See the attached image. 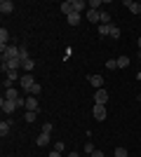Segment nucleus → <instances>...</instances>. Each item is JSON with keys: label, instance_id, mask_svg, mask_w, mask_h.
Listing matches in <instances>:
<instances>
[{"label": "nucleus", "instance_id": "nucleus-4", "mask_svg": "<svg viewBox=\"0 0 141 157\" xmlns=\"http://www.w3.org/2000/svg\"><path fill=\"white\" fill-rule=\"evenodd\" d=\"M0 108H2L5 115H10V113H14L19 105H17V101H7V98H2V101H0Z\"/></svg>", "mask_w": 141, "mask_h": 157}, {"label": "nucleus", "instance_id": "nucleus-28", "mask_svg": "<svg viewBox=\"0 0 141 157\" xmlns=\"http://www.w3.org/2000/svg\"><path fill=\"white\" fill-rule=\"evenodd\" d=\"M101 24H111V14L106 10H101Z\"/></svg>", "mask_w": 141, "mask_h": 157}, {"label": "nucleus", "instance_id": "nucleus-15", "mask_svg": "<svg viewBox=\"0 0 141 157\" xmlns=\"http://www.w3.org/2000/svg\"><path fill=\"white\" fill-rule=\"evenodd\" d=\"M66 21L71 24V26H78V24H80V12H73V14H68V17H66Z\"/></svg>", "mask_w": 141, "mask_h": 157}, {"label": "nucleus", "instance_id": "nucleus-6", "mask_svg": "<svg viewBox=\"0 0 141 157\" xmlns=\"http://www.w3.org/2000/svg\"><path fill=\"white\" fill-rule=\"evenodd\" d=\"M87 82L94 87V89H104V78H101V75H89Z\"/></svg>", "mask_w": 141, "mask_h": 157}, {"label": "nucleus", "instance_id": "nucleus-7", "mask_svg": "<svg viewBox=\"0 0 141 157\" xmlns=\"http://www.w3.org/2000/svg\"><path fill=\"white\" fill-rule=\"evenodd\" d=\"M2 98H7V101H19V98H21V94H19V89L10 87V89H5V96H2Z\"/></svg>", "mask_w": 141, "mask_h": 157}, {"label": "nucleus", "instance_id": "nucleus-14", "mask_svg": "<svg viewBox=\"0 0 141 157\" xmlns=\"http://www.w3.org/2000/svg\"><path fill=\"white\" fill-rule=\"evenodd\" d=\"M61 14H73V0H66V2H61Z\"/></svg>", "mask_w": 141, "mask_h": 157}, {"label": "nucleus", "instance_id": "nucleus-35", "mask_svg": "<svg viewBox=\"0 0 141 157\" xmlns=\"http://www.w3.org/2000/svg\"><path fill=\"white\" fill-rule=\"evenodd\" d=\"M66 157H80V155H78V152H68Z\"/></svg>", "mask_w": 141, "mask_h": 157}, {"label": "nucleus", "instance_id": "nucleus-26", "mask_svg": "<svg viewBox=\"0 0 141 157\" xmlns=\"http://www.w3.org/2000/svg\"><path fill=\"white\" fill-rule=\"evenodd\" d=\"M40 92H42V87L38 85V82H35V85L31 87V92H28V94H31V96H38V94H40Z\"/></svg>", "mask_w": 141, "mask_h": 157}, {"label": "nucleus", "instance_id": "nucleus-34", "mask_svg": "<svg viewBox=\"0 0 141 157\" xmlns=\"http://www.w3.org/2000/svg\"><path fill=\"white\" fill-rule=\"evenodd\" d=\"M47 157H61V152H57V150H52V152H49V155H47Z\"/></svg>", "mask_w": 141, "mask_h": 157}, {"label": "nucleus", "instance_id": "nucleus-32", "mask_svg": "<svg viewBox=\"0 0 141 157\" xmlns=\"http://www.w3.org/2000/svg\"><path fill=\"white\" fill-rule=\"evenodd\" d=\"M94 150H96V148H94V143H87V145H85V152H87V155H92Z\"/></svg>", "mask_w": 141, "mask_h": 157}, {"label": "nucleus", "instance_id": "nucleus-11", "mask_svg": "<svg viewBox=\"0 0 141 157\" xmlns=\"http://www.w3.org/2000/svg\"><path fill=\"white\" fill-rule=\"evenodd\" d=\"M26 110H35V113H38V98L31 96V94L26 96Z\"/></svg>", "mask_w": 141, "mask_h": 157}, {"label": "nucleus", "instance_id": "nucleus-22", "mask_svg": "<svg viewBox=\"0 0 141 157\" xmlns=\"http://www.w3.org/2000/svg\"><path fill=\"white\" fill-rule=\"evenodd\" d=\"M120 28H118V26H115V24H111V33H108V35H111V38H115V40H118V38H120Z\"/></svg>", "mask_w": 141, "mask_h": 157}, {"label": "nucleus", "instance_id": "nucleus-16", "mask_svg": "<svg viewBox=\"0 0 141 157\" xmlns=\"http://www.w3.org/2000/svg\"><path fill=\"white\" fill-rule=\"evenodd\" d=\"M21 68H24V73H31V71L35 68V61H33V59H26L24 63H21Z\"/></svg>", "mask_w": 141, "mask_h": 157}, {"label": "nucleus", "instance_id": "nucleus-1", "mask_svg": "<svg viewBox=\"0 0 141 157\" xmlns=\"http://www.w3.org/2000/svg\"><path fill=\"white\" fill-rule=\"evenodd\" d=\"M0 52H2V59H5V61L19 59V47H17V45H7L5 49H0Z\"/></svg>", "mask_w": 141, "mask_h": 157}, {"label": "nucleus", "instance_id": "nucleus-27", "mask_svg": "<svg viewBox=\"0 0 141 157\" xmlns=\"http://www.w3.org/2000/svg\"><path fill=\"white\" fill-rule=\"evenodd\" d=\"M106 68H108V71H115V68H118V59H108L106 61Z\"/></svg>", "mask_w": 141, "mask_h": 157}, {"label": "nucleus", "instance_id": "nucleus-33", "mask_svg": "<svg viewBox=\"0 0 141 157\" xmlns=\"http://www.w3.org/2000/svg\"><path fill=\"white\" fill-rule=\"evenodd\" d=\"M92 157H106V155H104L101 150H94V152H92Z\"/></svg>", "mask_w": 141, "mask_h": 157}, {"label": "nucleus", "instance_id": "nucleus-9", "mask_svg": "<svg viewBox=\"0 0 141 157\" xmlns=\"http://www.w3.org/2000/svg\"><path fill=\"white\" fill-rule=\"evenodd\" d=\"M122 5L129 7V12H132V14H141V2H132V0H125Z\"/></svg>", "mask_w": 141, "mask_h": 157}, {"label": "nucleus", "instance_id": "nucleus-36", "mask_svg": "<svg viewBox=\"0 0 141 157\" xmlns=\"http://www.w3.org/2000/svg\"><path fill=\"white\" fill-rule=\"evenodd\" d=\"M136 45H139V52H141V38H139V40H136Z\"/></svg>", "mask_w": 141, "mask_h": 157}, {"label": "nucleus", "instance_id": "nucleus-2", "mask_svg": "<svg viewBox=\"0 0 141 157\" xmlns=\"http://www.w3.org/2000/svg\"><path fill=\"white\" fill-rule=\"evenodd\" d=\"M94 120H99V122H104V120L108 117V110H106V105H99V103H94V110H92Z\"/></svg>", "mask_w": 141, "mask_h": 157}, {"label": "nucleus", "instance_id": "nucleus-30", "mask_svg": "<svg viewBox=\"0 0 141 157\" xmlns=\"http://www.w3.org/2000/svg\"><path fill=\"white\" fill-rule=\"evenodd\" d=\"M54 150H57V152H64V150H66L64 141H57V143H54Z\"/></svg>", "mask_w": 141, "mask_h": 157}, {"label": "nucleus", "instance_id": "nucleus-17", "mask_svg": "<svg viewBox=\"0 0 141 157\" xmlns=\"http://www.w3.org/2000/svg\"><path fill=\"white\" fill-rule=\"evenodd\" d=\"M85 7H87V2H85V0H73V12H82Z\"/></svg>", "mask_w": 141, "mask_h": 157}, {"label": "nucleus", "instance_id": "nucleus-24", "mask_svg": "<svg viewBox=\"0 0 141 157\" xmlns=\"http://www.w3.org/2000/svg\"><path fill=\"white\" fill-rule=\"evenodd\" d=\"M129 66V56H118V68H127Z\"/></svg>", "mask_w": 141, "mask_h": 157}, {"label": "nucleus", "instance_id": "nucleus-23", "mask_svg": "<svg viewBox=\"0 0 141 157\" xmlns=\"http://www.w3.org/2000/svg\"><path fill=\"white\" fill-rule=\"evenodd\" d=\"M19 59H21V61L31 59V56H28V49H26V45H21V47H19Z\"/></svg>", "mask_w": 141, "mask_h": 157}, {"label": "nucleus", "instance_id": "nucleus-10", "mask_svg": "<svg viewBox=\"0 0 141 157\" xmlns=\"http://www.w3.org/2000/svg\"><path fill=\"white\" fill-rule=\"evenodd\" d=\"M87 21L99 24V21H101V12H99V10H87Z\"/></svg>", "mask_w": 141, "mask_h": 157}, {"label": "nucleus", "instance_id": "nucleus-29", "mask_svg": "<svg viewBox=\"0 0 141 157\" xmlns=\"http://www.w3.org/2000/svg\"><path fill=\"white\" fill-rule=\"evenodd\" d=\"M115 157H129V152L125 148H115Z\"/></svg>", "mask_w": 141, "mask_h": 157}, {"label": "nucleus", "instance_id": "nucleus-20", "mask_svg": "<svg viewBox=\"0 0 141 157\" xmlns=\"http://www.w3.org/2000/svg\"><path fill=\"white\" fill-rule=\"evenodd\" d=\"M35 117H38V113H35V110H26V113H24V120H26V122H35Z\"/></svg>", "mask_w": 141, "mask_h": 157}, {"label": "nucleus", "instance_id": "nucleus-3", "mask_svg": "<svg viewBox=\"0 0 141 157\" xmlns=\"http://www.w3.org/2000/svg\"><path fill=\"white\" fill-rule=\"evenodd\" d=\"M19 85L24 87V92H31V87L35 85L33 75H31V73H24V75H21V80H19Z\"/></svg>", "mask_w": 141, "mask_h": 157}, {"label": "nucleus", "instance_id": "nucleus-12", "mask_svg": "<svg viewBox=\"0 0 141 157\" xmlns=\"http://www.w3.org/2000/svg\"><path fill=\"white\" fill-rule=\"evenodd\" d=\"M35 145H38V148H45V145H49V134H42V131H40V136L35 138Z\"/></svg>", "mask_w": 141, "mask_h": 157}, {"label": "nucleus", "instance_id": "nucleus-8", "mask_svg": "<svg viewBox=\"0 0 141 157\" xmlns=\"http://www.w3.org/2000/svg\"><path fill=\"white\" fill-rule=\"evenodd\" d=\"M0 12L2 14H12L14 12V2L12 0H0Z\"/></svg>", "mask_w": 141, "mask_h": 157}, {"label": "nucleus", "instance_id": "nucleus-19", "mask_svg": "<svg viewBox=\"0 0 141 157\" xmlns=\"http://www.w3.org/2000/svg\"><path fill=\"white\" fill-rule=\"evenodd\" d=\"M108 33H111V24H101V26H99V35H101V38H106Z\"/></svg>", "mask_w": 141, "mask_h": 157}, {"label": "nucleus", "instance_id": "nucleus-31", "mask_svg": "<svg viewBox=\"0 0 141 157\" xmlns=\"http://www.w3.org/2000/svg\"><path fill=\"white\" fill-rule=\"evenodd\" d=\"M42 134H52V122H45V124H42Z\"/></svg>", "mask_w": 141, "mask_h": 157}, {"label": "nucleus", "instance_id": "nucleus-18", "mask_svg": "<svg viewBox=\"0 0 141 157\" xmlns=\"http://www.w3.org/2000/svg\"><path fill=\"white\" fill-rule=\"evenodd\" d=\"M7 80H10V82H19V80H21L19 71H10V73H7Z\"/></svg>", "mask_w": 141, "mask_h": 157}, {"label": "nucleus", "instance_id": "nucleus-13", "mask_svg": "<svg viewBox=\"0 0 141 157\" xmlns=\"http://www.w3.org/2000/svg\"><path fill=\"white\" fill-rule=\"evenodd\" d=\"M7 42H10V33H7V28H0V49H5Z\"/></svg>", "mask_w": 141, "mask_h": 157}, {"label": "nucleus", "instance_id": "nucleus-21", "mask_svg": "<svg viewBox=\"0 0 141 157\" xmlns=\"http://www.w3.org/2000/svg\"><path fill=\"white\" fill-rule=\"evenodd\" d=\"M0 134H2V136H7V134H10V122H7V120H2V122H0Z\"/></svg>", "mask_w": 141, "mask_h": 157}, {"label": "nucleus", "instance_id": "nucleus-25", "mask_svg": "<svg viewBox=\"0 0 141 157\" xmlns=\"http://www.w3.org/2000/svg\"><path fill=\"white\" fill-rule=\"evenodd\" d=\"M87 7H89V10H99V12H101V0H89Z\"/></svg>", "mask_w": 141, "mask_h": 157}, {"label": "nucleus", "instance_id": "nucleus-5", "mask_svg": "<svg viewBox=\"0 0 141 157\" xmlns=\"http://www.w3.org/2000/svg\"><path fill=\"white\" fill-rule=\"evenodd\" d=\"M106 101H108V92L106 89H96V92H94V103L106 105Z\"/></svg>", "mask_w": 141, "mask_h": 157}]
</instances>
